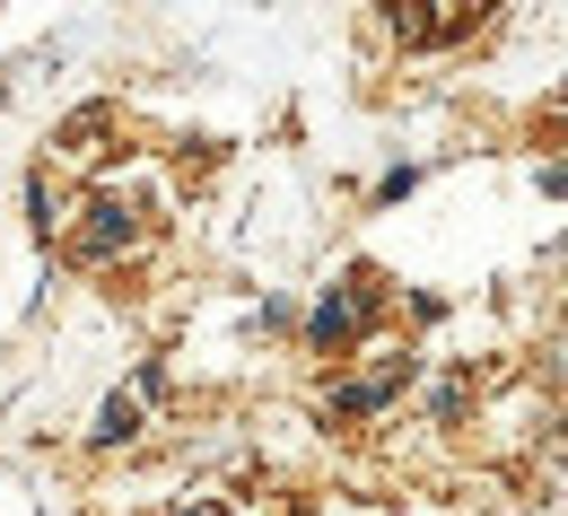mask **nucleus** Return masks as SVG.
<instances>
[{
  "label": "nucleus",
  "instance_id": "2",
  "mask_svg": "<svg viewBox=\"0 0 568 516\" xmlns=\"http://www.w3.org/2000/svg\"><path fill=\"white\" fill-rule=\"evenodd\" d=\"M132 245V211L123 202H88V227H79V263H114Z\"/></svg>",
  "mask_w": 568,
  "mask_h": 516
},
{
  "label": "nucleus",
  "instance_id": "1",
  "mask_svg": "<svg viewBox=\"0 0 568 516\" xmlns=\"http://www.w3.org/2000/svg\"><path fill=\"white\" fill-rule=\"evenodd\" d=\"M358 324H367V272H351L342 290H333L324 306H315V324H306V342H315V351H342V342H351Z\"/></svg>",
  "mask_w": 568,
  "mask_h": 516
},
{
  "label": "nucleus",
  "instance_id": "3",
  "mask_svg": "<svg viewBox=\"0 0 568 516\" xmlns=\"http://www.w3.org/2000/svg\"><path fill=\"white\" fill-rule=\"evenodd\" d=\"M403 376H412V360H385V368H376V376H358V385H333V412H342V421H358V412L394 403V394H403Z\"/></svg>",
  "mask_w": 568,
  "mask_h": 516
},
{
  "label": "nucleus",
  "instance_id": "4",
  "mask_svg": "<svg viewBox=\"0 0 568 516\" xmlns=\"http://www.w3.org/2000/svg\"><path fill=\"white\" fill-rule=\"evenodd\" d=\"M132 429H141V394H114V403L97 412V446H123Z\"/></svg>",
  "mask_w": 568,
  "mask_h": 516
}]
</instances>
